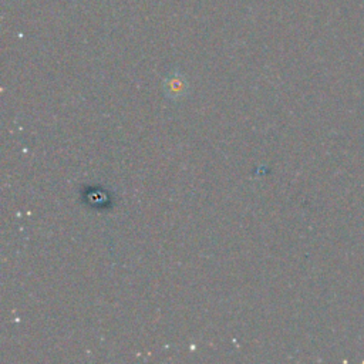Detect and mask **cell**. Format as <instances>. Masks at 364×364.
<instances>
[{"mask_svg":"<svg viewBox=\"0 0 364 364\" xmlns=\"http://www.w3.org/2000/svg\"><path fill=\"white\" fill-rule=\"evenodd\" d=\"M186 88H188L186 82L178 75L171 76L165 82V93L171 97V99H178V97H182L186 93Z\"/></svg>","mask_w":364,"mask_h":364,"instance_id":"6da1fadb","label":"cell"}]
</instances>
